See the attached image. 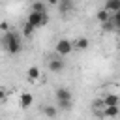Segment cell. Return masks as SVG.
Returning a JSON list of instances; mask_svg holds the SVG:
<instances>
[{
  "label": "cell",
  "instance_id": "obj_1",
  "mask_svg": "<svg viewBox=\"0 0 120 120\" xmlns=\"http://www.w3.org/2000/svg\"><path fill=\"white\" fill-rule=\"evenodd\" d=\"M0 47L9 54H19L22 51V36L17 30H6L0 38Z\"/></svg>",
  "mask_w": 120,
  "mask_h": 120
},
{
  "label": "cell",
  "instance_id": "obj_2",
  "mask_svg": "<svg viewBox=\"0 0 120 120\" xmlns=\"http://www.w3.org/2000/svg\"><path fill=\"white\" fill-rule=\"evenodd\" d=\"M26 22L34 28H39V26H45L49 22V15L47 13H36V11H30L28 17H26Z\"/></svg>",
  "mask_w": 120,
  "mask_h": 120
},
{
  "label": "cell",
  "instance_id": "obj_3",
  "mask_svg": "<svg viewBox=\"0 0 120 120\" xmlns=\"http://www.w3.org/2000/svg\"><path fill=\"white\" fill-rule=\"evenodd\" d=\"M54 49H56V56H60V58H66V56H69L73 52V47H71L69 39H58Z\"/></svg>",
  "mask_w": 120,
  "mask_h": 120
},
{
  "label": "cell",
  "instance_id": "obj_4",
  "mask_svg": "<svg viewBox=\"0 0 120 120\" xmlns=\"http://www.w3.org/2000/svg\"><path fill=\"white\" fill-rule=\"evenodd\" d=\"M47 68H49V71H52V73H60V71L66 69V60L60 58V56H52V58L47 60Z\"/></svg>",
  "mask_w": 120,
  "mask_h": 120
},
{
  "label": "cell",
  "instance_id": "obj_5",
  "mask_svg": "<svg viewBox=\"0 0 120 120\" xmlns=\"http://www.w3.org/2000/svg\"><path fill=\"white\" fill-rule=\"evenodd\" d=\"M101 101H103L105 107H118V94L116 92H105Z\"/></svg>",
  "mask_w": 120,
  "mask_h": 120
},
{
  "label": "cell",
  "instance_id": "obj_6",
  "mask_svg": "<svg viewBox=\"0 0 120 120\" xmlns=\"http://www.w3.org/2000/svg\"><path fill=\"white\" fill-rule=\"evenodd\" d=\"M88 45H90V39H88V38H75V39L71 41L73 51H86Z\"/></svg>",
  "mask_w": 120,
  "mask_h": 120
},
{
  "label": "cell",
  "instance_id": "obj_7",
  "mask_svg": "<svg viewBox=\"0 0 120 120\" xmlns=\"http://www.w3.org/2000/svg\"><path fill=\"white\" fill-rule=\"evenodd\" d=\"M54 96H56V101H68V99H73V96H71L69 88H66V86H60V88H56Z\"/></svg>",
  "mask_w": 120,
  "mask_h": 120
},
{
  "label": "cell",
  "instance_id": "obj_8",
  "mask_svg": "<svg viewBox=\"0 0 120 120\" xmlns=\"http://www.w3.org/2000/svg\"><path fill=\"white\" fill-rule=\"evenodd\" d=\"M32 103H34V96H32L30 92H21V96H19V105H21L22 109H28Z\"/></svg>",
  "mask_w": 120,
  "mask_h": 120
},
{
  "label": "cell",
  "instance_id": "obj_9",
  "mask_svg": "<svg viewBox=\"0 0 120 120\" xmlns=\"http://www.w3.org/2000/svg\"><path fill=\"white\" fill-rule=\"evenodd\" d=\"M26 79H28L30 82H38V81L41 79V69L36 68V66L28 68V71H26Z\"/></svg>",
  "mask_w": 120,
  "mask_h": 120
},
{
  "label": "cell",
  "instance_id": "obj_10",
  "mask_svg": "<svg viewBox=\"0 0 120 120\" xmlns=\"http://www.w3.org/2000/svg\"><path fill=\"white\" fill-rule=\"evenodd\" d=\"M56 6H58V9H60V13H62V15H66V13H69V11H71V9L75 8L71 0H60V2L56 4Z\"/></svg>",
  "mask_w": 120,
  "mask_h": 120
},
{
  "label": "cell",
  "instance_id": "obj_11",
  "mask_svg": "<svg viewBox=\"0 0 120 120\" xmlns=\"http://www.w3.org/2000/svg\"><path fill=\"white\" fill-rule=\"evenodd\" d=\"M103 9H105L107 13H111V15H112V13H118V11H120V0H109Z\"/></svg>",
  "mask_w": 120,
  "mask_h": 120
},
{
  "label": "cell",
  "instance_id": "obj_12",
  "mask_svg": "<svg viewBox=\"0 0 120 120\" xmlns=\"http://www.w3.org/2000/svg\"><path fill=\"white\" fill-rule=\"evenodd\" d=\"M41 112H43L47 118H54V116L58 114V109H56L54 105H43V107H41Z\"/></svg>",
  "mask_w": 120,
  "mask_h": 120
},
{
  "label": "cell",
  "instance_id": "obj_13",
  "mask_svg": "<svg viewBox=\"0 0 120 120\" xmlns=\"http://www.w3.org/2000/svg\"><path fill=\"white\" fill-rule=\"evenodd\" d=\"M118 116V107H105L101 112V118H116Z\"/></svg>",
  "mask_w": 120,
  "mask_h": 120
},
{
  "label": "cell",
  "instance_id": "obj_14",
  "mask_svg": "<svg viewBox=\"0 0 120 120\" xmlns=\"http://www.w3.org/2000/svg\"><path fill=\"white\" fill-rule=\"evenodd\" d=\"M30 11H36V13H47V6L43 2H34L30 6Z\"/></svg>",
  "mask_w": 120,
  "mask_h": 120
},
{
  "label": "cell",
  "instance_id": "obj_15",
  "mask_svg": "<svg viewBox=\"0 0 120 120\" xmlns=\"http://www.w3.org/2000/svg\"><path fill=\"white\" fill-rule=\"evenodd\" d=\"M101 30L103 32H116L118 28H116V24L109 19V21H105V22H101Z\"/></svg>",
  "mask_w": 120,
  "mask_h": 120
},
{
  "label": "cell",
  "instance_id": "obj_16",
  "mask_svg": "<svg viewBox=\"0 0 120 120\" xmlns=\"http://www.w3.org/2000/svg\"><path fill=\"white\" fill-rule=\"evenodd\" d=\"M96 19H98L99 22H105V21H109V19H111V13H107V11L101 8V9H98V13H96Z\"/></svg>",
  "mask_w": 120,
  "mask_h": 120
},
{
  "label": "cell",
  "instance_id": "obj_17",
  "mask_svg": "<svg viewBox=\"0 0 120 120\" xmlns=\"http://www.w3.org/2000/svg\"><path fill=\"white\" fill-rule=\"evenodd\" d=\"M34 30H36L34 26H30L28 22H24V24H22V32H21V36H22V38H30V36L34 34Z\"/></svg>",
  "mask_w": 120,
  "mask_h": 120
},
{
  "label": "cell",
  "instance_id": "obj_18",
  "mask_svg": "<svg viewBox=\"0 0 120 120\" xmlns=\"http://www.w3.org/2000/svg\"><path fill=\"white\" fill-rule=\"evenodd\" d=\"M56 109H62V111H71L73 107V99H68V101H56Z\"/></svg>",
  "mask_w": 120,
  "mask_h": 120
},
{
  "label": "cell",
  "instance_id": "obj_19",
  "mask_svg": "<svg viewBox=\"0 0 120 120\" xmlns=\"http://www.w3.org/2000/svg\"><path fill=\"white\" fill-rule=\"evenodd\" d=\"M6 96H8V90L0 86V103H4V101H6Z\"/></svg>",
  "mask_w": 120,
  "mask_h": 120
}]
</instances>
